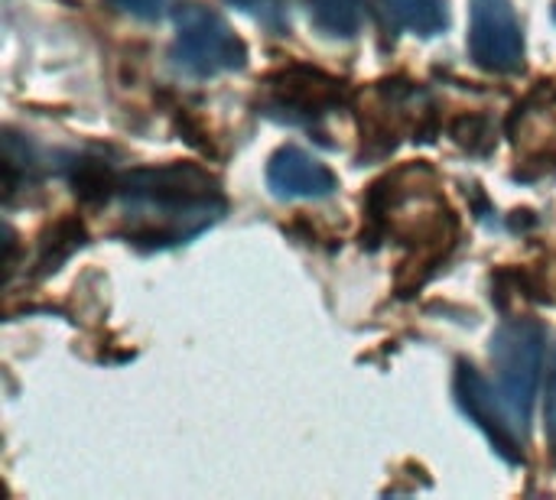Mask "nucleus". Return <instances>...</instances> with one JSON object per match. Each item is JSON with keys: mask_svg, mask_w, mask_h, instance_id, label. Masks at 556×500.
Instances as JSON below:
<instances>
[{"mask_svg": "<svg viewBox=\"0 0 556 500\" xmlns=\"http://www.w3.org/2000/svg\"><path fill=\"white\" fill-rule=\"evenodd\" d=\"M117 202L127 244L143 251L186 244L228 211L222 182L195 163L130 169L117 182Z\"/></svg>", "mask_w": 556, "mask_h": 500, "instance_id": "obj_1", "label": "nucleus"}, {"mask_svg": "<svg viewBox=\"0 0 556 500\" xmlns=\"http://www.w3.org/2000/svg\"><path fill=\"white\" fill-rule=\"evenodd\" d=\"M492 361L498 368V394L521 439L531 430V410L544 368V329L534 319H511L492 335Z\"/></svg>", "mask_w": 556, "mask_h": 500, "instance_id": "obj_2", "label": "nucleus"}, {"mask_svg": "<svg viewBox=\"0 0 556 500\" xmlns=\"http://www.w3.org/2000/svg\"><path fill=\"white\" fill-rule=\"evenodd\" d=\"M169 59L192 78H212L222 72H241L248 65V42L218 10L205 3H186L176 10V39Z\"/></svg>", "mask_w": 556, "mask_h": 500, "instance_id": "obj_3", "label": "nucleus"}, {"mask_svg": "<svg viewBox=\"0 0 556 500\" xmlns=\"http://www.w3.org/2000/svg\"><path fill=\"white\" fill-rule=\"evenodd\" d=\"M469 52L492 75L525 68V29L511 0H469Z\"/></svg>", "mask_w": 556, "mask_h": 500, "instance_id": "obj_4", "label": "nucleus"}, {"mask_svg": "<svg viewBox=\"0 0 556 500\" xmlns=\"http://www.w3.org/2000/svg\"><path fill=\"white\" fill-rule=\"evenodd\" d=\"M264 85L270 91V104L277 111H287L293 120H313L349 101V88L342 78L303 62L274 68Z\"/></svg>", "mask_w": 556, "mask_h": 500, "instance_id": "obj_5", "label": "nucleus"}, {"mask_svg": "<svg viewBox=\"0 0 556 500\" xmlns=\"http://www.w3.org/2000/svg\"><path fill=\"white\" fill-rule=\"evenodd\" d=\"M453 390H456V403L463 407V413L489 436V443L495 446V452L508 462V465H521L525 452H521V436L508 420V410L502 403V394L492 390V384L479 374L476 364L469 361H456V377H453Z\"/></svg>", "mask_w": 556, "mask_h": 500, "instance_id": "obj_6", "label": "nucleus"}, {"mask_svg": "<svg viewBox=\"0 0 556 500\" xmlns=\"http://www.w3.org/2000/svg\"><path fill=\"white\" fill-rule=\"evenodd\" d=\"M267 185L277 198H329L339 189V179L326 163L287 143L267 159Z\"/></svg>", "mask_w": 556, "mask_h": 500, "instance_id": "obj_7", "label": "nucleus"}, {"mask_svg": "<svg viewBox=\"0 0 556 500\" xmlns=\"http://www.w3.org/2000/svg\"><path fill=\"white\" fill-rule=\"evenodd\" d=\"M378 7L388 29L437 36L450 26V0H381Z\"/></svg>", "mask_w": 556, "mask_h": 500, "instance_id": "obj_8", "label": "nucleus"}, {"mask_svg": "<svg viewBox=\"0 0 556 500\" xmlns=\"http://www.w3.org/2000/svg\"><path fill=\"white\" fill-rule=\"evenodd\" d=\"M68 182L75 189V195L88 205H101L111 195H117V182L121 176L114 172V166L101 156H75L72 169H68Z\"/></svg>", "mask_w": 556, "mask_h": 500, "instance_id": "obj_9", "label": "nucleus"}, {"mask_svg": "<svg viewBox=\"0 0 556 500\" xmlns=\"http://www.w3.org/2000/svg\"><path fill=\"white\" fill-rule=\"evenodd\" d=\"M309 20L323 36L352 39L365 23V0H309Z\"/></svg>", "mask_w": 556, "mask_h": 500, "instance_id": "obj_10", "label": "nucleus"}, {"mask_svg": "<svg viewBox=\"0 0 556 500\" xmlns=\"http://www.w3.org/2000/svg\"><path fill=\"white\" fill-rule=\"evenodd\" d=\"M81 244H85V225H81L78 218H59V221L42 234L36 267H42V273L59 270V264H62L72 251H78Z\"/></svg>", "mask_w": 556, "mask_h": 500, "instance_id": "obj_11", "label": "nucleus"}, {"mask_svg": "<svg viewBox=\"0 0 556 500\" xmlns=\"http://www.w3.org/2000/svg\"><path fill=\"white\" fill-rule=\"evenodd\" d=\"M450 137L472 156H489L495 150V124L485 114H463L450 124Z\"/></svg>", "mask_w": 556, "mask_h": 500, "instance_id": "obj_12", "label": "nucleus"}, {"mask_svg": "<svg viewBox=\"0 0 556 500\" xmlns=\"http://www.w3.org/2000/svg\"><path fill=\"white\" fill-rule=\"evenodd\" d=\"M173 3L176 0H108V7H114V10H121V13L134 16V20H147V23L163 20L173 10Z\"/></svg>", "mask_w": 556, "mask_h": 500, "instance_id": "obj_13", "label": "nucleus"}, {"mask_svg": "<svg viewBox=\"0 0 556 500\" xmlns=\"http://www.w3.org/2000/svg\"><path fill=\"white\" fill-rule=\"evenodd\" d=\"M244 13H254L261 23H267L270 29H287V13H283V0H228Z\"/></svg>", "mask_w": 556, "mask_h": 500, "instance_id": "obj_14", "label": "nucleus"}, {"mask_svg": "<svg viewBox=\"0 0 556 500\" xmlns=\"http://www.w3.org/2000/svg\"><path fill=\"white\" fill-rule=\"evenodd\" d=\"M547 436H551V446H554L556 452V358L551 381H547Z\"/></svg>", "mask_w": 556, "mask_h": 500, "instance_id": "obj_15", "label": "nucleus"}, {"mask_svg": "<svg viewBox=\"0 0 556 500\" xmlns=\"http://www.w3.org/2000/svg\"><path fill=\"white\" fill-rule=\"evenodd\" d=\"M554 16H556V10H554Z\"/></svg>", "mask_w": 556, "mask_h": 500, "instance_id": "obj_16", "label": "nucleus"}]
</instances>
